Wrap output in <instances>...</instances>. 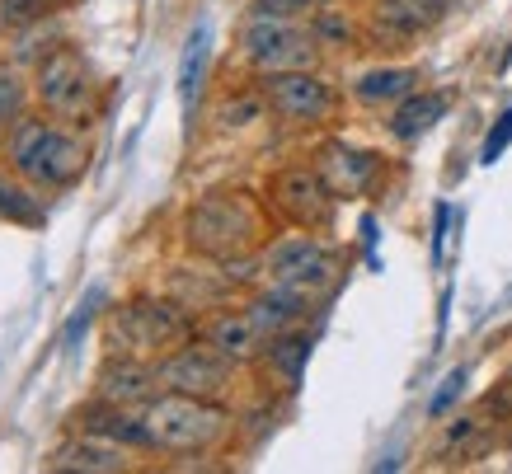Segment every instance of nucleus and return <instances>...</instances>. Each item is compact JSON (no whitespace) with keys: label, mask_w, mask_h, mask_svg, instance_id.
I'll return each instance as SVG.
<instances>
[{"label":"nucleus","mask_w":512,"mask_h":474,"mask_svg":"<svg viewBox=\"0 0 512 474\" xmlns=\"http://www.w3.org/2000/svg\"><path fill=\"white\" fill-rule=\"evenodd\" d=\"M278 216L268 212L264 193L254 188H212L184 207L179 221V240L193 259H212V263H231V259H249L273 240Z\"/></svg>","instance_id":"1"},{"label":"nucleus","mask_w":512,"mask_h":474,"mask_svg":"<svg viewBox=\"0 0 512 474\" xmlns=\"http://www.w3.org/2000/svg\"><path fill=\"white\" fill-rule=\"evenodd\" d=\"M0 160L15 169L19 179H29L43 198L71 193L90 169V141L80 137L76 123H62L52 113H24L19 123L5 127L0 137Z\"/></svg>","instance_id":"2"},{"label":"nucleus","mask_w":512,"mask_h":474,"mask_svg":"<svg viewBox=\"0 0 512 474\" xmlns=\"http://www.w3.org/2000/svg\"><path fill=\"white\" fill-rule=\"evenodd\" d=\"M156 456H217L221 446L240 432V418L231 413V404L202 395H179V390H160L156 404L141 409Z\"/></svg>","instance_id":"3"},{"label":"nucleus","mask_w":512,"mask_h":474,"mask_svg":"<svg viewBox=\"0 0 512 474\" xmlns=\"http://www.w3.org/2000/svg\"><path fill=\"white\" fill-rule=\"evenodd\" d=\"M198 338V315H188L170 291H137L109 315V352H132L160 362L179 343Z\"/></svg>","instance_id":"4"},{"label":"nucleus","mask_w":512,"mask_h":474,"mask_svg":"<svg viewBox=\"0 0 512 474\" xmlns=\"http://www.w3.org/2000/svg\"><path fill=\"white\" fill-rule=\"evenodd\" d=\"M343 259L315 230H292V235H273L259 249V282H273L282 291H296L306 301H329V291L339 287Z\"/></svg>","instance_id":"5"},{"label":"nucleus","mask_w":512,"mask_h":474,"mask_svg":"<svg viewBox=\"0 0 512 474\" xmlns=\"http://www.w3.org/2000/svg\"><path fill=\"white\" fill-rule=\"evenodd\" d=\"M33 108H43L62 123H94V113L104 104V80L90 66V57L76 43L47 47L38 66H33Z\"/></svg>","instance_id":"6"},{"label":"nucleus","mask_w":512,"mask_h":474,"mask_svg":"<svg viewBox=\"0 0 512 474\" xmlns=\"http://www.w3.org/2000/svg\"><path fill=\"white\" fill-rule=\"evenodd\" d=\"M235 47H240V62L254 76H268V71H306V66L325 62V47L315 38L311 19L245 15Z\"/></svg>","instance_id":"7"},{"label":"nucleus","mask_w":512,"mask_h":474,"mask_svg":"<svg viewBox=\"0 0 512 474\" xmlns=\"http://www.w3.org/2000/svg\"><path fill=\"white\" fill-rule=\"evenodd\" d=\"M254 85L264 94L268 113L282 127H292V132H325V127H334V118H339V108H343L339 85L320 66H306V71H268V76H254Z\"/></svg>","instance_id":"8"},{"label":"nucleus","mask_w":512,"mask_h":474,"mask_svg":"<svg viewBox=\"0 0 512 474\" xmlns=\"http://www.w3.org/2000/svg\"><path fill=\"white\" fill-rule=\"evenodd\" d=\"M264 202L278 216V226L287 230H315L325 235L339 216V193L329 188V179L315 169V160H296V165H278L264 179Z\"/></svg>","instance_id":"9"},{"label":"nucleus","mask_w":512,"mask_h":474,"mask_svg":"<svg viewBox=\"0 0 512 474\" xmlns=\"http://www.w3.org/2000/svg\"><path fill=\"white\" fill-rule=\"evenodd\" d=\"M160 367V385L165 390H179V395H202V399H221V404H231L235 385H240V371L226 352H217L207 338H188L179 343L174 352H165L156 362Z\"/></svg>","instance_id":"10"},{"label":"nucleus","mask_w":512,"mask_h":474,"mask_svg":"<svg viewBox=\"0 0 512 474\" xmlns=\"http://www.w3.org/2000/svg\"><path fill=\"white\" fill-rule=\"evenodd\" d=\"M357 15H362L367 43L381 47V52H395V47L428 38L451 15V0H362Z\"/></svg>","instance_id":"11"},{"label":"nucleus","mask_w":512,"mask_h":474,"mask_svg":"<svg viewBox=\"0 0 512 474\" xmlns=\"http://www.w3.org/2000/svg\"><path fill=\"white\" fill-rule=\"evenodd\" d=\"M311 160L339 198H372L376 188L386 184V160L376 151H367V146L343 141V137H320Z\"/></svg>","instance_id":"12"},{"label":"nucleus","mask_w":512,"mask_h":474,"mask_svg":"<svg viewBox=\"0 0 512 474\" xmlns=\"http://www.w3.org/2000/svg\"><path fill=\"white\" fill-rule=\"evenodd\" d=\"M165 390L160 385V367L151 357H132V352H109L99 371H94V395L109 399V404H123V409H146L156 404V395Z\"/></svg>","instance_id":"13"},{"label":"nucleus","mask_w":512,"mask_h":474,"mask_svg":"<svg viewBox=\"0 0 512 474\" xmlns=\"http://www.w3.org/2000/svg\"><path fill=\"white\" fill-rule=\"evenodd\" d=\"M165 291H170L174 301L188 310V315H198V324L212 315V310L231 306L235 296H240V282H235L221 263L212 259H198V263H184V268H170V282H165Z\"/></svg>","instance_id":"14"},{"label":"nucleus","mask_w":512,"mask_h":474,"mask_svg":"<svg viewBox=\"0 0 512 474\" xmlns=\"http://www.w3.org/2000/svg\"><path fill=\"white\" fill-rule=\"evenodd\" d=\"M71 432L109 437V442L127 446V451H137V456H156V442H151V428H146V418H141L137 409L109 404V399H99V395L71 413Z\"/></svg>","instance_id":"15"},{"label":"nucleus","mask_w":512,"mask_h":474,"mask_svg":"<svg viewBox=\"0 0 512 474\" xmlns=\"http://www.w3.org/2000/svg\"><path fill=\"white\" fill-rule=\"evenodd\" d=\"M198 334L207 338L217 352H226L235 367H245V371L259 362V352H264V343H268V334L254 324V315L245 310V301H231V306L212 310V315L198 324Z\"/></svg>","instance_id":"16"},{"label":"nucleus","mask_w":512,"mask_h":474,"mask_svg":"<svg viewBox=\"0 0 512 474\" xmlns=\"http://www.w3.org/2000/svg\"><path fill=\"white\" fill-rule=\"evenodd\" d=\"M306 362H311V334H306V324L301 329H287V334H273L259 352V362L249 371H259V381L264 390L273 395H296V385L306 376Z\"/></svg>","instance_id":"17"},{"label":"nucleus","mask_w":512,"mask_h":474,"mask_svg":"<svg viewBox=\"0 0 512 474\" xmlns=\"http://www.w3.org/2000/svg\"><path fill=\"white\" fill-rule=\"evenodd\" d=\"M137 451L109 442V437H90V432H71L52 456L47 470H71V474H127L132 470Z\"/></svg>","instance_id":"18"},{"label":"nucleus","mask_w":512,"mask_h":474,"mask_svg":"<svg viewBox=\"0 0 512 474\" xmlns=\"http://www.w3.org/2000/svg\"><path fill=\"white\" fill-rule=\"evenodd\" d=\"M423 85V71L419 66H395V62H381V66H367V71H357L353 85H348V99L357 108H367V113H386L404 99V94H414Z\"/></svg>","instance_id":"19"},{"label":"nucleus","mask_w":512,"mask_h":474,"mask_svg":"<svg viewBox=\"0 0 512 474\" xmlns=\"http://www.w3.org/2000/svg\"><path fill=\"white\" fill-rule=\"evenodd\" d=\"M447 108H451L447 94L423 90L419 85L414 94H404L395 108H386V137L400 141V146H414V141H423L442 118H447Z\"/></svg>","instance_id":"20"},{"label":"nucleus","mask_w":512,"mask_h":474,"mask_svg":"<svg viewBox=\"0 0 512 474\" xmlns=\"http://www.w3.org/2000/svg\"><path fill=\"white\" fill-rule=\"evenodd\" d=\"M0 221L5 226H43L47 212H43V193L19 179L10 165H0Z\"/></svg>","instance_id":"21"},{"label":"nucleus","mask_w":512,"mask_h":474,"mask_svg":"<svg viewBox=\"0 0 512 474\" xmlns=\"http://www.w3.org/2000/svg\"><path fill=\"white\" fill-rule=\"evenodd\" d=\"M311 29L315 38H320V47H325V57H334V52H357V47L367 43L362 38V15H353V10H339V0L334 5H325V10H315Z\"/></svg>","instance_id":"22"},{"label":"nucleus","mask_w":512,"mask_h":474,"mask_svg":"<svg viewBox=\"0 0 512 474\" xmlns=\"http://www.w3.org/2000/svg\"><path fill=\"white\" fill-rule=\"evenodd\" d=\"M207 57H212V33H207V24H198V29L188 33L184 66H179V94H184L188 113H193V104H198L202 80H207Z\"/></svg>","instance_id":"23"},{"label":"nucleus","mask_w":512,"mask_h":474,"mask_svg":"<svg viewBox=\"0 0 512 474\" xmlns=\"http://www.w3.org/2000/svg\"><path fill=\"white\" fill-rule=\"evenodd\" d=\"M29 108H33V80L19 76V66L0 62V132L10 123H19Z\"/></svg>","instance_id":"24"},{"label":"nucleus","mask_w":512,"mask_h":474,"mask_svg":"<svg viewBox=\"0 0 512 474\" xmlns=\"http://www.w3.org/2000/svg\"><path fill=\"white\" fill-rule=\"evenodd\" d=\"M57 0H0V24L5 29H24V24H38L43 15H52Z\"/></svg>","instance_id":"25"},{"label":"nucleus","mask_w":512,"mask_h":474,"mask_svg":"<svg viewBox=\"0 0 512 474\" xmlns=\"http://www.w3.org/2000/svg\"><path fill=\"white\" fill-rule=\"evenodd\" d=\"M334 0H249L245 15H287V19H306L315 10H325Z\"/></svg>","instance_id":"26"},{"label":"nucleus","mask_w":512,"mask_h":474,"mask_svg":"<svg viewBox=\"0 0 512 474\" xmlns=\"http://www.w3.org/2000/svg\"><path fill=\"white\" fill-rule=\"evenodd\" d=\"M461 395H466V367H456V371L447 376V381H442V390H437V395L428 399V413H433V418H442V413H447Z\"/></svg>","instance_id":"27"},{"label":"nucleus","mask_w":512,"mask_h":474,"mask_svg":"<svg viewBox=\"0 0 512 474\" xmlns=\"http://www.w3.org/2000/svg\"><path fill=\"white\" fill-rule=\"evenodd\" d=\"M508 146H512V108L503 113V118H498L494 127H489V137H484L480 160H484V165H494V160H498L503 151H508Z\"/></svg>","instance_id":"28"},{"label":"nucleus","mask_w":512,"mask_h":474,"mask_svg":"<svg viewBox=\"0 0 512 474\" xmlns=\"http://www.w3.org/2000/svg\"><path fill=\"white\" fill-rule=\"evenodd\" d=\"M0 137H5V132H0Z\"/></svg>","instance_id":"29"}]
</instances>
